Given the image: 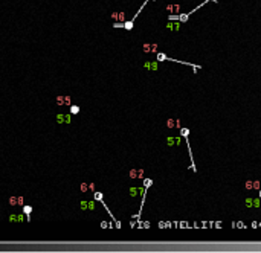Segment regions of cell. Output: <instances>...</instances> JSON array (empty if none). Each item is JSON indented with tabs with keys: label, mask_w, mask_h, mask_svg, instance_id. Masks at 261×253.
Instances as JSON below:
<instances>
[{
	"label": "cell",
	"mask_w": 261,
	"mask_h": 253,
	"mask_svg": "<svg viewBox=\"0 0 261 253\" xmlns=\"http://www.w3.org/2000/svg\"><path fill=\"white\" fill-rule=\"evenodd\" d=\"M112 18L113 20H124V12H113Z\"/></svg>",
	"instance_id": "11"
},
{
	"label": "cell",
	"mask_w": 261,
	"mask_h": 253,
	"mask_svg": "<svg viewBox=\"0 0 261 253\" xmlns=\"http://www.w3.org/2000/svg\"><path fill=\"white\" fill-rule=\"evenodd\" d=\"M148 2H150V0H145V2L142 3V6L139 8V11L136 12V15H134L133 18H130V20H127V21H124V23H115L113 26H115V28H124V29H127V31H131V29H133V26H134V21H136V18L139 17L140 11H142V9L145 8V5H147Z\"/></svg>",
	"instance_id": "1"
},
{
	"label": "cell",
	"mask_w": 261,
	"mask_h": 253,
	"mask_svg": "<svg viewBox=\"0 0 261 253\" xmlns=\"http://www.w3.org/2000/svg\"><path fill=\"white\" fill-rule=\"evenodd\" d=\"M253 208H259V200H253Z\"/></svg>",
	"instance_id": "16"
},
{
	"label": "cell",
	"mask_w": 261,
	"mask_h": 253,
	"mask_svg": "<svg viewBox=\"0 0 261 253\" xmlns=\"http://www.w3.org/2000/svg\"><path fill=\"white\" fill-rule=\"evenodd\" d=\"M145 69H150V70H156V69H157V63H150V61H147V63H145Z\"/></svg>",
	"instance_id": "12"
},
{
	"label": "cell",
	"mask_w": 261,
	"mask_h": 253,
	"mask_svg": "<svg viewBox=\"0 0 261 253\" xmlns=\"http://www.w3.org/2000/svg\"><path fill=\"white\" fill-rule=\"evenodd\" d=\"M95 200H96V201H99V203H102V201H104V200H102V194L95 191Z\"/></svg>",
	"instance_id": "13"
},
{
	"label": "cell",
	"mask_w": 261,
	"mask_h": 253,
	"mask_svg": "<svg viewBox=\"0 0 261 253\" xmlns=\"http://www.w3.org/2000/svg\"><path fill=\"white\" fill-rule=\"evenodd\" d=\"M167 28L171 29V31H179V23H177V21L173 23V21L170 20V21H168V25H167Z\"/></svg>",
	"instance_id": "9"
},
{
	"label": "cell",
	"mask_w": 261,
	"mask_h": 253,
	"mask_svg": "<svg viewBox=\"0 0 261 253\" xmlns=\"http://www.w3.org/2000/svg\"><path fill=\"white\" fill-rule=\"evenodd\" d=\"M80 189H81V192H86V191H89V185H87V183H81Z\"/></svg>",
	"instance_id": "14"
},
{
	"label": "cell",
	"mask_w": 261,
	"mask_h": 253,
	"mask_svg": "<svg viewBox=\"0 0 261 253\" xmlns=\"http://www.w3.org/2000/svg\"><path fill=\"white\" fill-rule=\"evenodd\" d=\"M69 110H70V114H78L81 108H80V105H75V104H72V105L69 107Z\"/></svg>",
	"instance_id": "10"
},
{
	"label": "cell",
	"mask_w": 261,
	"mask_h": 253,
	"mask_svg": "<svg viewBox=\"0 0 261 253\" xmlns=\"http://www.w3.org/2000/svg\"><path fill=\"white\" fill-rule=\"evenodd\" d=\"M55 121H57V124H70V122H72V114H66V113H58L57 114V116H55Z\"/></svg>",
	"instance_id": "3"
},
{
	"label": "cell",
	"mask_w": 261,
	"mask_h": 253,
	"mask_svg": "<svg viewBox=\"0 0 261 253\" xmlns=\"http://www.w3.org/2000/svg\"><path fill=\"white\" fill-rule=\"evenodd\" d=\"M32 206L31 204H23V214H25L26 215V221L29 223L31 221V214H32Z\"/></svg>",
	"instance_id": "8"
},
{
	"label": "cell",
	"mask_w": 261,
	"mask_h": 253,
	"mask_svg": "<svg viewBox=\"0 0 261 253\" xmlns=\"http://www.w3.org/2000/svg\"><path fill=\"white\" fill-rule=\"evenodd\" d=\"M246 206H247V208H253V198H247L246 200Z\"/></svg>",
	"instance_id": "15"
},
{
	"label": "cell",
	"mask_w": 261,
	"mask_h": 253,
	"mask_svg": "<svg viewBox=\"0 0 261 253\" xmlns=\"http://www.w3.org/2000/svg\"><path fill=\"white\" fill-rule=\"evenodd\" d=\"M25 220H26V215L23 214V212H14V214H11L8 217V221L9 223H14V224H20V223H23Z\"/></svg>",
	"instance_id": "2"
},
{
	"label": "cell",
	"mask_w": 261,
	"mask_h": 253,
	"mask_svg": "<svg viewBox=\"0 0 261 253\" xmlns=\"http://www.w3.org/2000/svg\"><path fill=\"white\" fill-rule=\"evenodd\" d=\"M209 2H212V0H205V2H203V3H200V5H199L197 8H194L193 11H189V12H186V14H180V15H179V21H180V23H185V21H188V18H189V15H191L193 12H196V11H197L199 8H202V6H205L206 3H209Z\"/></svg>",
	"instance_id": "5"
},
{
	"label": "cell",
	"mask_w": 261,
	"mask_h": 253,
	"mask_svg": "<svg viewBox=\"0 0 261 253\" xmlns=\"http://www.w3.org/2000/svg\"><path fill=\"white\" fill-rule=\"evenodd\" d=\"M8 203H9V206L15 208V206H23V204H25V200H23V197H9Z\"/></svg>",
	"instance_id": "7"
},
{
	"label": "cell",
	"mask_w": 261,
	"mask_h": 253,
	"mask_svg": "<svg viewBox=\"0 0 261 253\" xmlns=\"http://www.w3.org/2000/svg\"><path fill=\"white\" fill-rule=\"evenodd\" d=\"M80 208H81V211L87 212V211H95L96 204H95V200H81Z\"/></svg>",
	"instance_id": "4"
},
{
	"label": "cell",
	"mask_w": 261,
	"mask_h": 253,
	"mask_svg": "<svg viewBox=\"0 0 261 253\" xmlns=\"http://www.w3.org/2000/svg\"><path fill=\"white\" fill-rule=\"evenodd\" d=\"M55 101H57V105H72V98L70 96H63V95H60V96H57L55 98Z\"/></svg>",
	"instance_id": "6"
}]
</instances>
